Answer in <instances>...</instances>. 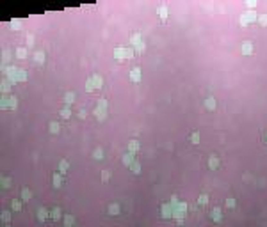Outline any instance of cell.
Masks as SVG:
<instances>
[{
  "mask_svg": "<svg viewBox=\"0 0 267 227\" xmlns=\"http://www.w3.org/2000/svg\"><path fill=\"white\" fill-rule=\"evenodd\" d=\"M70 115H71V110H70V108H62V110H61V117H62V119H70Z\"/></svg>",
  "mask_w": 267,
  "mask_h": 227,
  "instance_id": "cell-7",
  "label": "cell"
},
{
  "mask_svg": "<svg viewBox=\"0 0 267 227\" xmlns=\"http://www.w3.org/2000/svg\"><path fill=\"white\" fill-rule=\"evenodd\" d=\"M34 59H36V62L43 64V62H45V53H43V52H36V55H34Z\"/></svg>",
  "mask_w": 267,
  "mask_h": 227,
  "instance_id": "cell-5",
  "label": "cell"
},
{
  "mask_svg": "<svg viewBox=\"0 0 267 227\" xmlns=\"http://www.w3.org/2000/svg\"><path fill=\"white\" fill-rule=\"evenodd\" d=\"M260 23H262V25H267V14H260Z\"/></svg>",
  "mask_w": 267,
  "mask_h": 227,
  "instance_id": "cell-20",
  "label": "cell"
},
{
  "mask_svg": "<svg viewBox=\"0 0 267 227\" xmlns=\"http://www.w3.org/2000/svg\"><path fill=\"white\" fill-rule=\"evenodd\" d=\"M205 106H207V108H214V106H216V99L212 98V96L207 98V99H205Z\"/></svg>",
  "mask_w": 267,
  "mask_h": 227,
  "instance_id": "cell-4",
  "label": "cell"
},
{
  "mask_svg": "<svg viewBox=\"0 0 267 227\" xmlns=\"http://www.w3.org/2000/svg\"><path fill=\"white\" fill-rule=\"evenodd\" d=\"M20 208H22V204H20V200H13V209H15V211H18Z\"/></svg>",
  "mask_w": 267,
  "mask_h": 227,
  "instance_id": "cell-18",
  "label": "cell"
},
{
  "mask_svg": "<svg viewBox=\"0 0 267 227\" xmlns=\"http://www.w3.org/2000/svg\"><path fill=\"white\" fill-rule=\"evenodd\" d=\"M136 147H137V142L132 140V142H130V149H136Z\"/></svg>",
  "mask_w": 267,
  "mask_h": 227,
  "instance_id": "cell-28",
  "label": "cell"
},
{
  "mask_svg": "<svg viewBox=\"0 0 267 227\" xmlns=\"http://www.w3.org/2000/svg\"><path fill=\"white\" fill-rule=\"evenodd\" d=\"M132 169L136 170V174H137L139 170H141V165H139V163H137V162H134V163H132Z\"/></svg>",
  "mask_w": 267,
  "mask_h": 227,
  "instance_id": "cell-21",
  "label": "cell"
},
{
  "mask_svg": "<svg viewBox=\"0 0 267 227\" xmlns=\"http://www.w3.org/2000/svg\"><path fill=\"white\" fill-rule=\"evenodd\" d=\"M93 82H94V85H96V89L101 87V76H93Z\"/></svg>",
  "mask_w": 267,
  "mask_h": 227,
  "instance_id": "cell-13",
  "label": "cell"
},
{
  "mask_svg": "<svg viewBox=\"0 0 267 227\" xmlns=\"http://www.w3.org/2000/svg\"><path fill=\"white\" fill-rule=\"evenodd\" d=\"M159 13L162 14V18H166V14H167V9H166V7H160V9H159Z\"/></svg>",
  "mask_w": 267,
  "mask_h": 227,
  "instance_id": "cell-23",
  "label": "cell"
},
{
  "mask_svg": "<svg viewBox=\"0 0 267 227\" xmlns=\"http://www.w3.org/2000/svg\"><path fill=\"white\" fill-rule=\"evenodd\" d=\"M209 165L212 167V169H216V167H217V156H212V160L209 162Z\"/></svg>",
  "mask_w": 267,
  "mask_h": 227,
  "instance_id": "cell-15",
  "label": "cell"
},
{
  "mask_svg": "<svg viewBox=\"0 0 267 227\" xmlns=\"http://www.w3.org/2000/svg\"><path fill=\"white\" fill-rule=\"evenodd\" d=\"M226 206H228V208H233V206H235L233 199H228V200H226Z\"/></svg>",
  "mask_w": 267,
  "mask_h": 227,
  "instance_id": "cell-27",
  "label": "cell"
},
{
  "mask_svg": "<svg viewBox=\"0 0 267 227\" xmlns=\"http://www.w3.org/2000/svg\"><path fill=\"white\" fill-rule=\"evenodd\" d=\"M68 169H70V163L66 162V160H61V163H59V172H61V174H66Z\"/></svg>",
  "mask_w": 267,
  "mask_h": 227,
  "instance_id": "cell-2",
  "label": "cell"
},
{
  "mask_svg": "<svg viewBox=\"0 0 267 227\" xmlns=\"http://www.w3.org/2000/svg\"><path fill=\"white\" fill-rule=\"evenodd\" d=\"M37 215H39V220H45V218H46V209H43V208H41V209L37 211Z\"/></svg>",
  "mask_w": 267,
  "mask_h": 227,
  "instance_id": "cell-16",
  "label": "cell"
},
{
  "mask_svg": "<svg viewBox=\"0 0 267 227\" xmlns=\"http://www.w3.org/2000/svg\"><path fill=\"white\" fill-rule=\"evenodd\" d=\"M48 128H50L52 133H59V124H57V122H54V121H52L50 124H48Z\"/></svg>",
  "mask_w": 267,
  "mask_h": 227,
  "instance_id": "cell-9",
  "label": "cell"
},
{
  "mask_svg": "<svg viewBox=\"0 0 267 227\" xmlns=\"http://www.w3.org/2000/svg\"><path fill=\"white\" fill-rule=\"evenodd\" d=\"M73 222H75V218H73L71 215H66V217H64V225L66 227H71Z\"/></svg>",
  "mask_w": 267,
  "mask_h": 227,
  "instance_id": "cell-6",
  "label": "cell"
},
{
  "mask_svg": "<svg viewBox=\"0 0 267 227\" xmlns=\"http://www.w3.org/2000/svg\"><path fill=\"white\" fill-rule=\"evenodd\" d=\"M118 211H119V206H118V204L109 206V213H114V215H118Z\"/></svg>",
  "mask_w": 267,
  "mask_h": 227,
  "instance_id": "cell-12",
  "label": "cell"
},
{
  "mask_svg": "<svg viewBox=\"0 0 267 227\" xmlns=\"http://www.w3.org/2000/svg\"><path fill=\"white\" fill-rule=\"evenodd\" d=\"M16 53H18V57H20V59H23V57L27 55V50H23V48H18V52H16Z\"/></svg>",
  "mask_w": 267,
  "mask_h": 227,
  "instance_id": "cell-17",
  "label": "cell"
},
{
  "mask_svg": "<svg viewBox=\"0 0 267 227\" xmlns=\"http://www.w3.org/2000/svg\"><path fill=\"white\" fill-rule=\"evenodd\" d=\"M73 99H75V94L73 92H66V96H64L66 103H73Z\"/></svg>",
  "mask_w": 267,
  "mask_h": 227,
  "instance_id": "cell-10",
  "label": "cell"
},
{
  "mask_svg": "<svg viewBox=\"0 0 267 227\" xmlns=\"http://www.w3.org/2000/svg\"><path fill=\"white\" fill-rule=\"evenodd\" d=\"M30 195H32V193H30L29 188H23V190H22V199H23V200H29Z\"/></svg>",
  "mask_w": 267,
  "mask_h": 227,
  "instance_id": "cell-8",
  "label": "cell"
},
{
  "mask_svg": "<svg viewBox=\"0 0 267 227\" xmlns=\"http://www.w3.org/2000/svg\"><path fill=\"white\" fill-rule=\"evenodd\" d=\"M50 218H54V220L61 218V209H59V208H55V209H52V211H50Z\"/></svg>",
  "mask_w": 267,
  "mask_h": 227,
  "instance_id": "cell-3",
  "label": "cell"
},
{
  "mask_svg": "<svg viewBox=\"0 0 267 227\" xmlns=\"http://www.w3.org/2000/svg\"><path fill=\"white\" fill-rule=\"evenodd\" d=\"M9 181H11V179H9V177H4V188H7V184H9Z\"/></svg>",
  "mask_w": 267,
  "mask_h": 227,
  "instance_id": "cell-30",
  "label": "cell"
},
{
  "mask_svg": "<svg viewBox=\"0 0 267 227\" xmlns=\"http://www.w3.org/2000/svg\"><path fill=\"white\" fill-rule=\"evenodd\" d=\"M93 156L96 158V160H101V147H96L93 151Z\"/></svg>",
  "mask_w": 267,
  "mask_h": 227,
  "instance_id": "cell-11",
  "label": "cell"
},
{
  "mask_svg": "<svg viewBox=\"0 0 267 227\" xmlns=\"http://www.w3.org/2000/svg\"><path fill=\"white\" fill-rule=\"evenodd\" d=\"M191 140L194 142V144H198V142H200V135H198V133H192V135H191Z\"/></svg>",
  "mask_w": 267,
  "mask_h": 227,
  "instance_id": "cell-19",
  "label": "cell"
},
{
  "mask_svg": "<svg viewBox=\"0 0 267 227\" xmlns=\"http://www.w3.org/2000/svg\"><path fill=\"white\" fill-rule=\"evenodd\" d=\"M79 117H80V119H84V117H86V110H80V112H79Z\"/></svg>",
  "mask_w": 267,
  "mask_h": 227,
  "instance_id": "cell-29",
  "label": "cell"
},
{
  "mask_svg": "<svg viewBox=\"0 0 267 227\" xmlns=\"http://www.w3.org/2000/svg\"><path fill=\"white\" fill-rule=\"evenodd\" d=\"M130 78H132L134 82H139V80H141V69H139V68H134V69H132V75H130Z\"/></svg>",
  "mask_w": 267,
  "mask_h": 227,
  "instance_id": "cell-1",
  "label": "cell"
},
{
  "mask_svg": "<svg viewBox=\"0 0 267 227\" xmlns=\"http://www.w3.org/2000/svg\"><path fill=\"white\" fill-rule=\"evenodd\" d=\"M207 199H209V197H207V195H201V197H200V200H198V202H200V204H207Z\"/></svg>",
  "mask_w": 267,
  "mask_h": 227,
  "instance_id": "cell-25",
  "label": "cell"
},
{
  "mask_svg": "<svg viewBox=\"0 0 267 227\" xmlns=\"http://www.w3.org/2000/svg\"><path fill=\"white\" fill-rule=\"evenodd\" d=\"M249 44H251L249 41H244V53H248V52H249Z\"/></svg>",
  "mask_w": 267,
  "mask_h": 227,
  "instance_id": "cell-26",
  "label": "cell"
},
{
  "mask_svg": "<svg viewBox=\"0 0 267 227\" xmlns=\"http://www.w3.org/2000/svg\"><path fill=\"white\" fill-rule=\"evenodd\" d=\"M101 179H103V181H109V170H103V174H101Z\"/></svg>",
  "mask_w": 267,
  "mask_h": 227,
  "instance_id": "cell-24",
  "label": "cell"
},
{
  "mask_svg": "<svg viewBox=\"0 0 267 227\" xmlns=\"http://www.w3.org/2000/svg\"><path fill=\"white\" fill-rule=\"evenodd\" d=\"M9 215H11V213H9L7 209H4V211H2V218H4V220H9Z\"/></svg>",
  "mask_w": 267,
  "mask_h": 227,
  "instance_id": "cell-22",
  "label": "cell"
},
{
  "mask_svg": "<svg viewBox=\"0 0 267 227\" xmlns=\"http://www.w3.org/2000/svg\"><path fill=\"white\" fill-rule=\"evenodd\" d=\"M219 215H221V209H219V208H216V209H214V220H216V222H219V220H221V217H219Z\"/></svg>",
  "mask_w": 267,
  "mask_h": 227,
  "instance_id": "cell-14",
  "label": "cell"
}]
</instances>
